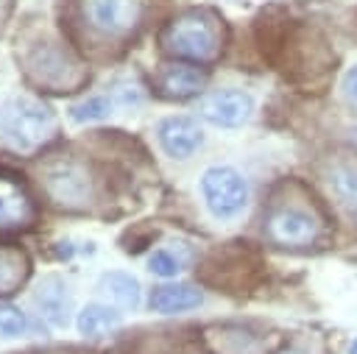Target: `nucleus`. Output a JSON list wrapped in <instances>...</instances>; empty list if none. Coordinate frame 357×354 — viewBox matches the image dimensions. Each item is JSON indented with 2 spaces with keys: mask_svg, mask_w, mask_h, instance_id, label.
<instances>
[{
  "mask_svg": "<svg viewBox=\"0 0 357 354\" xmlns=\"http://www.w3.org/2000/svg\"><path fill=\"white\" fill-rule=\"evenodd\" d=\"M206 86V72L192 64V61H170L162 64V70L153 78V89L162 98H173V100H184L198 95Z\"/></svg>",
  "mask_w": 357,
  "mask_h": 354,
  "instance_id": "obj_9",
  "label": "nucleus"
},
{
  "mask_svg": "<svg viewBox=\"0 0 357 354\" xmlns=\"http://www.w3.org/2000/svg\"><path fill=\"white\" fill-rule=\"evenodd\" d=\"M204 301L201 290L192 287V284H162V287H153L151 290V298H148V307L153 312H162V315H170V312H184V309H192Z\"/></svg>",
  "mask_w": 357,
  "mask_h": 354,
  "instance_id": "obj_13",
  "label": "nucleus"
},
{
  "mask_svg": "<svg viewBox=\"0 0 357 354\" xmlns=\"http://www.w3.org/2000/svg\"><path fill=\"white\" fill-rule=\"evenodd\" d=\"M148 268L156 276H165L167 279V276H176L181 270V259L176 254H170V251H153L151 259H148Z\"/></svg>",
  "mask_w": 357,
  "mask_h": 354,
  "instance_id": "obj_20",
  "label": "nucleus"
},
{
  "mask_svg": "<svg viewBox=\"0 0 357 354\" xmlns=\"http://www.w3.org/2000/svg\"><path fill=\"white\" fill-rule=\"evenodd\" d=\"M326 181H329V190L337 198V203L349 215H357V164H351V162H335Z\"/></svg>",
  "mask_w": 357,
  "mask_h": 354,
  "instance_id": "obj_15",
  "label": "nucleus"
},
{
  "mask_svg": "<svg viewBox=\"0 0 357 354\" xmlns=\"http://www.w3.org/2000/svg\"><path fill=\"white\" fill-rule=\"evenodd\" d=\"M343 92H346V98H349L351 103H357V67H351V70L346 72V78H343Z\"/></svg>",
  "mask_w": 357,
  "mask_h": 354,
  "instance_id": "obj_21",
  "label": "nucleus"
},
{
  "mask_svg": "<svg viewBox=\"0 0 357 354\" xmlns=\"http://www.w3.org/2000/svg\"><path fill=\"white\" fill-rule=\"evenodd\" d=\"M318 229H321L318 220L307 209L293 206V203H279L265 217V237L282 248L312 245L318 237Z\"/></svg>",
  "mask_w": 357,
  "mask_h": 354,
  "instance_id": "obj_8",
  "label": "nucleus"
},
{
  "mask_svg": "<svg viewBox=\"0 0 357 354\" xmlns=\"http://www.w3.org/2000/svg\"><path fill=\"white\" fill-rule=\"evenodd\" d=\"M117 323H120V315L109 304H98V301L95 304H86L78 312V318H75V326H78V332L84 337H100L109 329H114Z\"/></svg>",
  "mask_w": 357,
  "mask_h": 354,
  "instance_id": "obj_16",
  "label": "nucleus"
},
{
  "mask_svg": "<svg viewBox=\"0 0 357 354\" xmlns=\"http://www.w3.org/2000/svg\"><path fill=\"white\" fill-rule=\"evenodd\" d=\"M42 318L53 326H64L67 323V312H70V293H67V284L59 279V276H45L36 287V295H33Z\"/></svg>",
  "mask_w": 357,
  "mask_h": 354,
  "instance_id": "obj_12",
  "label": "nucleus"
},
{
  "mask_svg": "<svg viewBox=\"0 0 357 354\" xmlns=\"http://www.w3.org/2000/svg\"><path fill=\"white\" fill-rule=\"evenodd\" d=\"M112 114V100L103 98V95H95V98H86L81 103H73L70 106V117L75 123H92V120H106Z\"/></svg>",
  "mask_w": 357,
  "mask_h": 354,
  "instance_id": "obj_18",
  "label": "nucleus"
},
{
  "mask_svg": "<svg viewBox=\"0 0 357 354\" xmlns=\"http://www.w3.org/2000/svg\"><path fill=\"white\" fill-rule=\"evenodd\" d=\"M251 98L240 89H218V92H209L204 100H201V114L215 123V125H223V128H234V125H243L251 114Z\"/></svg>",
  "mask_w": 357,
  "mask_h": 354,
  "instance_id": "obj_10",
  "label": "nucleus"
},
{
  "mask_svg": "<svg viewBox=\"0 0 357 354\" xmlns=\"http://www.w3.org/2000/svg\"><path fill=\"white\" fill-rule=\"evenodd\" d=\"M151 0H64L73 39L92 53L126 47L139 36Z\"/></svg>",
  "mask_w": 357,
  "mask_h": 354,
  "instance_id": "obj_1",
  "label": "nucleus"
},
{
  "mask_svg": "<svg viewBox=\"0 0 357 354\" xmlns=\"http://www.w3.org/2000/svg\"><path fill=\"white\" fill-rule=\"evenodd\" d=\"M349 354H357V340L351 343V348H349Z\"/></svg>",
  "mask_w": 357,
  "mask_h": 354,
  "instance_id": "obj_23",
  "label": "nucleus"
},
{
  "mask_svg": "<svg viewBox=\"0 0 357 354\" xmlns=\"http://www.w3.org/2000/svg\"><path fill=\"white\" fill-rule=\"evenodd\" d=\"M159 45L173 59L212 64L223 53V25L206 8H187L159 31Z\"/></svg>",
  "mask_w": 357,
  "mask_h": 354,
  "instance_id": "obj_3",
  "label": "nucleus"
},
{
  "mask_svg": "<svg viewBox=\"0 0 357 354\" xmlns=\"http://www.w3.org/2000/svg\"><path fill=\"white\" fill-rule=\"evenodd\" d=\"M282 354H304V351H301V348H284Z\"/></svg>",
  "mask_w": 357,
  "mask_h": 354,
  "instance_id": "obj_22",
  "label": "nucleus"
},
{
  "mask_svg": "<svg viewBox=\"0 0 357 354\" xmlns=\"http://www.w3.org/2000/svg\"><path fill=\"white\" fill-rule=\"evenodd\" d=\"M36 173H39L42 192L47 195L53 206L67 209V212L92 209L98 198V178H95L89 159L84 162L78 153L53 151L39 159Z\"/></svg>",
  "mask_w": 357,
  "mask_h": 354,
  "instance_id": "obj_2",
  "label": "nucleus"
},
{
  "mask_svg": "<svg viewBox=\"0 0 357 354\" xmlns=\"http://www.w3.org/2000/svg\"><path fill=\"white\" fill-rule=\"evenodd\" d=\"M156 137H159L162 151L173 159L192 156L204 142V134H201V128L192 117H167V120H162L159 128H156Z\"/></svg>",
  "mask_w": 357,
  "mask_h": 354,
  "instance_id": "obj_11",
  "label": "nucleus"
},
{
  "mask_svg": "<svg viewBox=\"0 0 357 354\" xmlns=\"http://www.w3.org/2000/svg\"><path fill=\"white\" fill-rule=\"evenodd\" d=\"M25 75L47 92H75L86 81L81 64L56 42H42L25 56Z\"/></svg>",
  "mask_w": 357,
  "mask_h": 354,
  "instance_id": "obj_5",
  "label": "nucleus"
},
{
  "mask_svg": "<svg viewBox=\"0 0 357 354\" xmlns=\"http://www.w3.org/2000/svg\"><path fill=\"white\" fill-rule=\"evenodd\" d=\"M31 273V259L17 245H0V295L17 293Z\"/></svg>",
  "mask_w": 357,
  "mask_h": 354,
  "instance_id": "obj_14",
  "label": "nucleus"
},
{
  "mask_svg": "<svg viewBox=\"0 0 357 354\" xmlns=\"http://www.w3.org/2000/svg\"><path fill=\"white\" fill-rule=\"evenodd\" d=\"M100 290L117 304V307H123V309H134L137 304H139V284H137V279L134 276H128V273H106L103 279H100Z\"/></svg>",
  "mask_w": 357,
  "mask_h": 354,
  "instance_id": "obj_17",
  "label": "nucleus"
},
{
  "mask_svg": "<svg viewBox=\"0 0 357 354\" xmlns=\"http://www.w3.org/2000/svg\"><path fill=\"white\" fill-rule=\"evenodd\" d=\"M201 192L215 217H234L248 201V184L234 167H209L201 176Z\"/></svg>",
  "mask_w": 357,
  "mask_h": 354,
  "instance_id": "obj_7",
  "label": "nucleus"
},
{
  "mask_svg": "<svg viewBox=\"0 0 357 354\" xmlns=\"http://www.w3.org/2000/svg\"><path fill=\"white\" fill-rule=\"evenodd\" d=\"M56 114L50 111L47 103L28 98V95H17L8 98L6 103H0V134L22 151H33L47 145L56 137Z\"/></svg>",
  "mask_w": 357,
  "mask_h": 354,
  "instance_id": "obj_4",
  "label": "nucleus"
},
{
  "mask_svg": "<svg viewBox=\"0 0 357 354\" xmlns=\"http://www.w3.org/2000/svg\"><path fill=\"white\" fill-rule=\"evenodd\" d=\"M36 217L39 206L28 184L11 170H0V234L28 231L33 229Z\"/></svg>",
  "mask_w": 357,
  "mask_h": 354,
  "instance_id": "obj_6",
  "label": "nucleus"
},
{
  "mask_svg": "<svg viewBox=\"0 0 357 354\" xmlns=\"http://www.w3.org/2000/svg\"><path fill=\"white\" fill-rule=\"evenodd\" d=\"M28 329V318L22 309L11 304H0V337H20Z\"/></svg>",
  "mask_w": 357,
  "mask_h": 354,
  "instance_id": "obj_19",
  "label": "nucleus"
}]
</instances>
